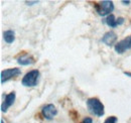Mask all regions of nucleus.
Here are the masks:
<instances>
[{"label": "nucleus", "mask_w": 131, "mask_h": 123, "mask_svg": "<svg viewBox=\"0 0 131 123\" xmlns=\"http://www.w3.org/2000/svg\"><path fill=\"white\" fill-rule=\"evenodd\" d=\"M117 117H115V116H110V117H108L105 121H104V123H116L117 122Z\"/></svg>", "instance_id": "nucleus-12"}, {"label": "nucleus", "mask_w": 131, "mask_h": 123, "mask_svg": "<svg viewBox=\"0 0 131 123\" xmlns=\"http://www.w3.org/2000/svg\"><path fill=\"white\" fill-rule=\"evenodd\" d=\"M21 74V70L18 68H12V69H6L1 72L0 74V79H1V84L6 83L10 79L19 76Z\"/></svg>", "instance_id": "nucleus-4"}, {"label": "nucleus", "mask_w": 131, "mask_h": 123, "mask_svg": "<svg viewBox=\"0 0 131 123\" xmlns=\"http://www.w3.org/2000/svg\"><path fill=\"white\" fill-rule=\"evenodd\" d=\"M39 76H40V73L38 70H31L28 73H26L25 76L22 78L21 84L24 87H35L37 86Z\"/></svg>", "instance_id": "nucleus-2"}, {"label": "nucleus", "mask_w": 131, "mask_h": 123, "mask_svg": "<svg viewBox=\"0 0 131 123\" xmlns=\"http://www.w3.org/2000/svg\"><path fill=\"white\" fill-rule=\"evenodd\" d=\"M87 107L88 110L94 114L97 117H102L105 113L104 110V105L102 104V102L99 100L98 98H90L87 100Z\"/></svg>", "instance_id": "nucleus-1"}, {"label": "nucleus", "mask_w": 131, "mask_h": 123, "mask_svg": "<svg viewBox=\"0 0 131 123\" xmlns=\"http://www.w3.org/2000/svg\"><path fill=\"white\" fill-rule=\"evenodd\" d=\"M95 8L99 15H110V12L114 10V3L109 0H104L98 3H95Z\"/></svg>", "instance_id": "nucleus-3"}, {"label": "nucleus", "mask_w": 131, "mask_h": 123, "mask_svg": "<svg viewBox=\"0 0 131 123\" xmlns=\"http://www.w3.org/2000/svg\"><path fill=\"white\" fill-rule=\"evenodd\" d=\"M17 63L21 66H29V65H33L35 63V60L31 56H29L27 54H23L17 58Z\"/></svg>", "instance_id": "nucleus-10"}, {"label": "nucleus", "mask_w": 131, "mask_h": 123, "mask_svg": "<svg viewBox=\"0 0 131 123\" xmlns=\"http://www.w3.org/2000/svg\"><path fill=\"white\" fill-rule=\"evenodd\" d=\"M81 123H93V119L91 117H85Z\"/></svg>", "instance_id": "nucleus-13"}, {"label": "nucleus", "mask_w": 131, "mask_h": 123, "mask_svg": "<svg viewBox=\"0 0 131 123\" xmlns=\"http://www.w3.org/2000/svg\"><path fill=\"white\" fill-rule=\"evenodd\" d=\"M0 123H4V121H3L2 119H1V121H0Z\"/></svg>", "instance_id": "nucleus-17"}, {"label": "nucleus", "mask_w": 131, "mask_h": 123, "mask_svg": "<svg viewBox=\"0 0 131 123\" xmlns=\"http://www.w3.org/2000/svg\"><path fill=\"white\" fill-rule=\"evenodd\" d=\"M25 3L27 5H33V4H37L38 1H25Z\"/></svg>", "instance_id": "nucleus-14"}, {"label": "nucleus", "mask_w": 131, "mask_h": 123, "mask_svg": "<svg viewBox=\"0 0 131 123\" xmlns=\"http://www.w3.org/2000/svg\"><path fill=\"white\" fill-rule=\"evenodd\" d=\"M14 101H15V92L13 91V92H10L5 96V99L1 104V111L2 112H7L9 107H11L13 105Z\"/></svg>", "instance_id": "nucleus-7"}, {"label": "nucleus", "mask_w": 131, "mask_h": 123, "mask_svg": "<svg viewBox=\"0 0 131 123\" xmlns=\"http://www.w3.org/2000/svg\"><path fill=\"white\" fill-rule=\"evenodd\" d=\"M116 40H117V34L115 33L114 31H108V32H106L103 35V37L101 38V43L105 44L106 46H113L115 43H116Z\"/></svg>", "instance_id": "nucleus-9"}, {"label": "nucleus", "mask_w": 131, "mask_h": 123, "mask_svg": "<svg viewBox=\"0 0 131 123\" xmlns=\"http://www.w3.org/2000/svg\"><path fill=\"white\" fill-rule=\"evenodd\" d=\"M122 3H123V4H125V5H129V4H130V1H125V0H123V1H122Z\"/></svg>", "instance_id": "nucleus-15"}, {"label": "nucleus", "mask_w": 131, "mask_h": 123, "mask_svg": "<svg viewBox=\"0 0 131 123\" xmlns=\"http://www.w3.org/2000/svg\"><path fill=\"white\" fill-rule=\"evenodd\" d=\"M41 114L47 120H51L58 114V109L53 104H47L41 109Z\"/></svg>", "instance_id": "nucleus-6"}, {"label": "nucleus", "mask_w": 131, "mask_h": 123, "mask_svg": "<svg viewBox=\"0 0 131 123\" xmlns=\"http://www.w3.org/2000/svg\"><path fill=\"white\" fill-rule=\"evenodd\" d=\"M3 38L5 40L6 44L10 45L15 40V32L12 29H8V30L3 32Z\"/></svg>", "instance_id": "nucleus-11"}, {"label": "nucleus", "mask_w": 131, "mask_h": 123, "mask_svg": "<svg viewBox=\"0 0 131 123\" xmlns=\"http://www.w3.org/2000/svg\"><path fill=\"white\" fill-rule=\"evenodd\" d=\"M115 52L117 54H124L126 50L128 49H131V35L123 38L122 40L118 42L114 46Z\"/></svg>", "instance_id": "nucleus-5"}, {"label": "nucleus", "mask_w": 131, "mask_h": 123, "mask_svg": "<svg viewBox=\"0 0 131 123\" xmlns=\"http://www.w3.org/2000/svg\"><path fill=\"white\" fill-rule=\"evenodd\" d=\"M124 21H125V19H124L123 17H118V18H116L113 14L108 15L107 18L105 19L106 24H107L109 27H111V28H115V27H117L118 25H122V24L124 23Z\"/></svg>", "instance_id": "nucleus-8"}, {"label": "nucleus", "mask_w": 131, "mask_h": 123, "mask_svg": "<svg viewBox=\"0 0 131 123\" xmlns=\"http://www.w3.org/2000/svg\"><path fill=\"white\" fill-rule=\"evenodd\" d=\"M124 75H126V76L131 78V73H129V72H124Z\"/></svg>", "instance_id": "nucleus-16"}]
</instances>
